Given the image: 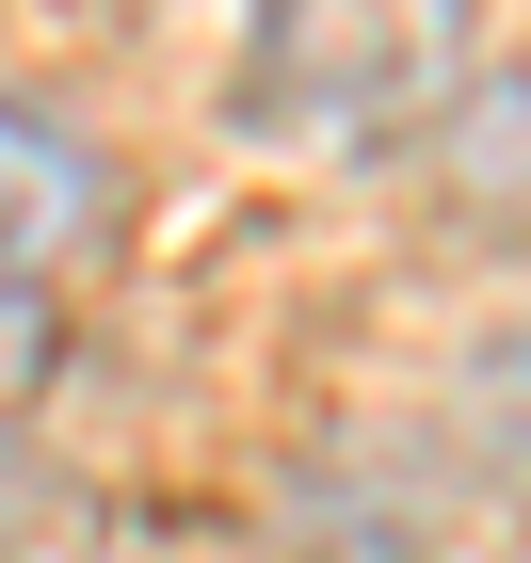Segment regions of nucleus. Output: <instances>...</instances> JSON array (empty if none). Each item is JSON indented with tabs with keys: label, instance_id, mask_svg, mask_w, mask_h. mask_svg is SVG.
<instances>
[{
	"label": "nucleus",
	"instance_id": "f257e3e1",
	"mask_svg": "<svg viewBox=\"0 0 531 563\" xmlns=\"http://www.w3.org/2000/svg\"><path fill=\"white\" fill-rule=\"evenodd\" d=\"M467 16L484 0H258L242 48V130L274 145H402L467 97Z\"/></svg>",
	"mask_w": 531,
	"mask_h": 563
},
{
	"label": "nucleus",
	"instance_id": "f03ea898",
	"mask_svg": "<svg viewBox=\"0 0 531 563\" xmlns=\"http://www.w3.org/2000/svg\"><path fill=\"white\" fill-rule=\"evenodd\" d=\"M81 225H97V162H81L65 130H48L33 97H0V274L33 290V274L65 258Z\"/></svg>",
	"mask_w": 531,
	"mask_h": 563
},
{
	"label": "nucleus",
	"instance_id": "7ed1b4c3",
	"mask_svg": "<svg viewBox=\"0 0 531 563\" xmlns=\"http://www.w3.org/2000/svg\"><path fill=\"white\" fill-rule=\"evenodd\" d=\"M435 130H451L467 210H531V81H484L467 113H435Z\"/></svg>",
	"mask_w": 531,
	"mask_h": 563
},
{
	"label": "nucleus",
	"instance_id": "20e7f679",
	"mask_svg": "<svg viewBox=\"0 0 531 563\" xmlns=\"http://www.w3.org/2000/svg\"><path fill=\"white\" fill-rule=\"evenodd\" d=\"M33 531H48V451L0 434V563H33Z\"/></svg>",
	"mask_w": 531,
	"mask_h": 563
},
{
	"label": "nucleus",
	"instance_id": "39448f33",
	"mask_svg": "<svg viewBox=\"0 0 531 563\" xmlns=\"http://www.w3.org/2000/svg\"><path fill=\"white\" fill-rule=\"evenodd\" d=\"M33 354H48V322H33V290L0 274V387H33Z\"/></svg>",
	"mask_w": 531,
	"mask_h": 563
}]
</instances>
